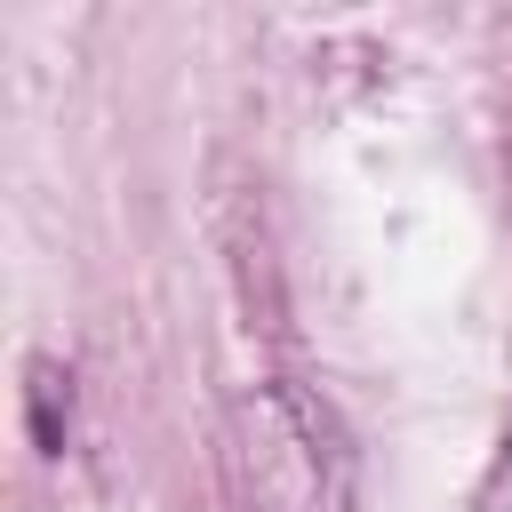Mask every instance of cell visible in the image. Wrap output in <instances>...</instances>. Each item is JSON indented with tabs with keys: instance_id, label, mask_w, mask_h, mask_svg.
Returning a JSON list of instances; mask_svg holds the SVG:
<instances>
[{
	"instance_id": "1",
	"label": "cell",
	"mask_w": 512,
	"mask_h": 512,
	"mask_svg": "<svg viewBox=\"0 0 512 512\" xmlns=\"http://www.w3.org/2000/svg\"><path fill=\"white\" fill-rule=\"evenodd\" d=\"M232 456L256 512H352L360 464L336 408L304 384H256L232 408Z\"/></svg>"
},
{
	"instance_id": "2",
	"label": "cell",
	"mask_w": 512,
	"mask_h": 512,
	"mask_svg": "<svg viewBox=\"0 0 512 512\" xmlns=\"http://www.w3.org/2000/svg\"><path fill=\"white\" fill-rule=\"evenodd\" d=\"M24 424H32V448L40 456H64L72 440V368L64 360H24Z\"/></svg>"
}]
</instances>
